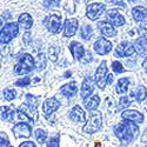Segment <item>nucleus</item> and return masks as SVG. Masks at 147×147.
<instances>
[{"label": "nucleus", "mask_w": 147, "mask_h": 147, "mask_svg": "<svg viewBox=\"0 0 147 147\" xmlns=\"http://www.w3.org/2000/svg\"><path fill=\"white\" fill-rule=\"evenodd\" d=\"M114 132H115V136L118 137V139H120L121 141H124L126 144H129L137 137L139 128L137 126V122L127 120V121H122L121 124L115 126Z\"/></svg>", "instance_id": "f257e3e1"}, {"label": "nucleus", "mask_w": 147, "mask_h": 147, "mask_svg": "<svg viewBox=\"0 0 147 147\" xmlns=\"http://www.w3.org/2000/svg\"><path fill=\"white\" fill-rule=\"evenodd\" d=\"M35 66V60L31 54H21L18 58V63L14 67V73L18 76H26L30 72L33 71Z\"/></svg>", "instance_id": "f03ea898"}, {"label": "nucleus", "mask_w": 147, "mask_h": 147, "mask_svg": "<svg viewBox=\"0 0 147 147\" xmlns=\"http://www.w3.org/2000/svg\"><path fill=\"white\" fill-rule=\"evenodd\" d=\"M19 33V26L17 22H7L5 26H3L0 32V38L3 44H8L13 40Z\"/></svg>", "instance_id": "7ed1b4c3"}, {"label": "nucleus", "mask_w": 147, "mask_h": 147, "mask_svg": "<svg viewBox=\"0 0 147 147\" xmlns=\"http://www.w3.org/2000/svg\"><path fill=\"white\" fill-rule=\"evenodd\" d=\"M101 127V114L100 112H96V111H92L88 121L86 122V125L84 126L82 131L85 133H95L98 129H100Z\"/></svg>", "instance_id": "20e7f679"}, {"label": "nucleus", "mask_w": 147, "mask_h": 147, "mask_svg": "<svg viewBox=\"0 0 147 147\" xmlns=\"http://www.w3.org/2000/svg\"><path fill=\"white\" fill-rule=\"evenodd\" d=\"M42 24L51 33L57 34L60 32V28H61V18L58 14H51L44 19Z\"/></svg>", "instance_id": "39448f33"}, {"label": "nucleus", "mask_w": 147, "mask_h": 147, "mask_svg": "<svg viewBox=\"0 0 147 147\" xmlns=\"http://www.w3.org/2000/svg\"><path fill=\"white\" fill-rule=\"evenodd\" d=\"M107 66H106V61H102L100 64V66L98 67L96 72H95V85L100 90H104L105 86L107 85Z\"/></svg>", "instance_id": "423d86ee"}, {"label": "nucleus", "mask_w": 147, "mask_h": 147, "mask_svg": "<svg viewBox=\"0 0 147 147\" xmlns=\"http://www.w3.org/2000/svg\"><path fill=\"white\" fill-rule=\"evenodd\" d=\"M136 52V47H134L129 41H122L118 45L117 50H115V55L125 58V57H129Z\"/></svg>", "instance_id": "0eeeda50"}, {"label": "nucleus", "mask_w": 147, "mask_h": 147, "mask_svg": "<svg viewBox=\"0 0 147 147\" xmlns=\"http://www.w3.org/2000/svg\"><path fill=\"white\" fill-rule=\"evenodd\" d=\"M32 128L26 122H19L13 127V134L16 138H28L31 136Z\"/></svg>", "instance_id": "6e6552de"}, {"label": "nucleus", "mask_w": 147, "mask_h": 147, "mask_svg": "<svg viewBox=\"0 0 147 147\" xmlns=\"http://www.w3.org/2000/svg\"><path fill=\"white\" fill-rule=\"evenodd\" d=\"M94 51L100 55H105L112 51V44L105 38H100L94 44Z\"/></svg>", "instance_id": "1a4fd4ad"}, {"label": "nucleus", "mask_w": 147, "mask_h": 147, "mask_svg": "<svg viewBox=\"0 0 147 147\" xmlns=\"http://www.w3.org/2000/svg\"><path fill=\"white\" fill-rule=\"evenodd\" d=\"M104 12H105V5L104 4H99V3L91 4L87 7V18H90L91 20H96Z\"/></svg>", "instance_id": "9d476101"}, {"label": "nucleus", "mask_w": 147, "mask_h": 147, "mask_svg": "<svg viewBox=\"0 0 147 147\" xmlns=\"http://www.w3.org/2000/svg\"><path fill=\"white\" fill-rule=\"evenodd\" d=\"M59 107H60V102L55 99V98H50V99L45 100V102L42 105V111H44L45 117L52 115Z\"/></svg>", "instance_id": "9b49d317"}, {"label": "nucleus", "mask_w": 147, "mask_h": 147, "mask_svg": "<svg viewBox=\"0 0 147 147\" xmlns=\"http://www.w3.org/2000/svg\"><path fill=\"white\" fill-rule=\"evenodd\" d=\"M94 91V82H93V79L90 78V77H86L85 80L82 81V85H81V98L85 100L87 99V98L91 96V94L93 93Z\"/></svg>", "instance_id": "f8f14e48"}, {"label": "nucleus", "mask_w": 147, "mask_h": 147, "mask_svg": "<svg viewBox=\"0 0 147 147\" xmlns=\"http://www.w3.org/2000/svg\"><path fill=\"white\" fill-rule=\"evenodd\" d=\"M98 28L105 35V36H115L118 34L117 30L114 28V25H112L109 21H99L98 22Z\"/></svg>", "instance_id": "ddd939ff"}, {"label": "nucleus", "mask_w": 147, "mask_h": 147, "mask_svg": "<svg viewBox=\"0 0 147 147\" xmlns=\"http://www.w3.org/2000/svg\"><path fill=\"white\" fill-rule=\"evenodd\" d=\"M121 117H122V119H124V120L138 122V124L144 122V115L140 112H138V111H134V109H126V111L122 112Z\"/></svg>", "instance_id": "4468645a"}, {"label": "nucleus", "mask_w": 147, "mask_h": 147, "mask_svg": "<svg viewBox=\"0 0 147 147\" xmlns=\"http://www.w3.org/2000/svg\"><path fill=\"white\" fill-rule=\"evenodd\" d=\"M107 19L108 21L112 24V25L119 27V26H122L125 24V19L122 17L117 9H111L107 12Z\"/></svg>", "instance_id": "2eb2a0df"}, {"label": "nucleus", "mask_w": 147, "mask_h": 147, "mask_svg": "<svg viewBox=\"0 0 147 147\" xmlns=\"http://www.w3.org/2000/svg\"><path fill=\"white\" fill-rule=\"evenodd\" d=\"M78 28V20L76 18H71L67 19L65 21V28H64V35L69 38V36H73L77 32Z\"/></svg>", "instance_id": "dca6fc26"}, {"label": "nucleus", "mask_w": 147, "mask_h": 147, "mask_svg": "<svg viewBox=\"0 0 147 147\" xmlns=\"http://www.w3.org/2000/svg\"><path fill=\"white\" fill-rule=\"evenodd\" d=\"M69 51H71L72 55L74 57L76 60H82L84 54L86 53V51H85L84 46H82L80 42H78V41H73V42H71V45H69Z\"/></svg>", "instance_id": "f3484780"}, {"label": "nucleus", "mask_w": 147, "mask_h": 147, "mask_svg": "<svg viewBox=\"0 0 147 147\" xmlns=\"http://www.w3.org/2000/svg\"><path fill=\"white\" fill-rule=\"evenodd\" d=\"M69 118L74 122H85L86 121V117H85V112L80 106H74L69 111Z\"/></svg>", "instance_id": "a211bd4d"}, {"label": "nucleus", "mask_w": 147, "mask_h": 147, "mask_svg": "<svg viewBox=\"0 0 147 147\" xmlns=\"http://www.w3.org/2000/svg\"><path fill=\"white\" fill-rule=\"evenodd\" d=\"M60 92L67 98H72V96H74L78 93V85L74 81L68 82V84L64 85V86L60 88Z\"/></svg>", "instance_id": "6ab92c4d"}, {"label": "nucleus", "mask_w": 147, "mask_h": 147, "mask_svg": "<svg viewBox=\"0 0 147 147\" xmlns=\"http://www.w3.org/2000/svg\"><path fill=\"white\" fill-rule=\"evenodd\" d=\"M84 104H85V107H86L88 111H95L100 104V98H99V95L94 94V95L87 98V99H85Z\"/></svg>", "instance_id": "aec40b11"}, {"label": "nucleus", "mask_w": 147, "mask_h": 147, "mask_svg": "<svg viewBox=\"0 0 147 147\" xmlns=\"http://www.w3.org/2000/svg\"><path fill=\"white\" fill-rule=\"evenodd\" d=\"M146 94H147V90L145 86H142V85H139V86H137L136 88L133 90L132 92V98L134 100H137L138 102H141L145 98H146Z\"/></svg>", "instance_id": "412c9836"}, {"label": "nucleus", "mask_w": 147, "mask_h": 147, "mask_svg": "<svg viewBox=\"0 0 147 147\" xmlns=\"http://www.w3.org/2000/svg\"><path fill=\"white\" fill-rule=\"evenodd\" d=\"M24 105H25V107L31 113L34 114L36 112V106H38V98L28 93L26 94V104H24Z\"/></svg>", "instance_id": "4be33fe9"}, {"label": "nucleus", "mask_w": 147, "mask_h": 147, "mask_svg": "<svg viewBox=\"0 0 147 147\" xmlns=\"http://www.w3.org/2000/svg\"><path fill=\"white\" fill-rule=\"evenodd\" d=\"M18 22H19V25L22 27V28H25V30H30L33 25V19L32 17L28 14V13H24L19 17L18 19Z\"/></svg>", "instance_id": "5701e85b"}, {"label": "nucleus", "mask_w": 147, "mask_h": 147, "mask_svg": "<svg viewBox=\"0 0 147 147\" xmlns=\"http://www.w3.org/2000/svg\"><path fill=\"white\" fill-rule=\"evenodd\" d=\"M132 16L136 21H141L147 17V11L141 6H137L132 9Z\"/></svg>", "instance_id": "b1692460"}, {"label": "nucleus", "mask_w": 147, "mask_h": 147, "mask_svg": "<svg viewBox=\"0 0 147 147\" xmlns=\"http://www.w3.org/2000/svg\"><path fill=\"white\" fill-rule=\"evenodd\" d=\"M134 47H136V51L139 54L147 53V38H145V36H141V38H139L136 41V44H134Z\"/></svg>", "instance_id": "393cba45"}, {"label": "nucleus", "mask_w": 147, "mask_h": 147, "mask_svg": "<svg viewBox=\"0 0 147 147\" xmlns=\"http://www.w3.org/2000/svg\"><path fill=\"white\" fill-rule=\"evenodd\" d=\"M1 119L5 121H12L14 119V109L9 106H1Z\"/></svg>", "instance_id": "a878e982"}, {"label": "nucleus", "mask_w": 147, "mask_h": 147, "mask_svg": "<svg viewBox=\"0 0 147 147\" xmlns=\"http://www.w3.org/2000/svg\"><path fill=\"white\" fill-rule=\"evenodd\" d=\"M128 85H129V80L127 78H121L118 80V84H117V92L119 94H125L127 93V90H128Z\"/></svg>", "instance_id": "bb28decb"}, {"label": "nucleus", "mask_w": 147, "mask_h": 147, "mask_svg": "<svg viewBox=\"0 0 147 147\" xmlns=\"http://www.w3.org/2000/svg\"><path fill=\"white\" fill-rule=\"evenodd\" d=\"M45 66H46V58H45V54H44V53H40L38 57H36V59H35V67H36V69L41 71V69L45 68Z\"/></svg>", "instance_id": "cd10ccee"}, {"label": "nucleus", "mask_w": 147, "mask_h": 147, "mask_svg": "<svg viewBox=\"0 0 147 147\" xmlns=\"http://www.w3.org/2000/svg\"><path fill=\"white\" fill-rule=\"evenodd\" d=\"M34 136H35L36 141L40 142V144H42V142H45L46 139H47V132H46L45 129L39 128V129H36V131L34 132Z\"/></svg>", "instance_id": "c85d7f7f"}, {"label": "nucleus", "mask_w": 147, "mask_h": 147, "mask_svg": "<svg viewBox=\"0 0 147 147\" xmlns=\"http://www.w3.org/2000/svg\"><path fill=\"white\" fill-rule=\"evenodd\" d=\"M3 94H4V98H5L6 100H8V101L13 100L14 98L17 96V92L13 88H6V90H4Z\"/></svg>", "instance_id": "c756f323"}, {"label": "nucleus", "mask_w": 147, "mask_h": 147, "mask_svg": "<svg viewBox=\"0 0 147 147\" xmlns=\"http://www.w3.org/2000/svg\"><path fill=\"white\" fill-rule=\"evenodd\" d=\"M80 34H81V36L84 39H90L91 36H92V34H93V30H92V27L91 26H84L82 28H81V32H80Z\"/></svg>", "instance_id": "7c9ffc66"}, {"label": "nucleus", "mask_w": 147, "mask_h": 147, "mask_svg": "<svg viewBox=\"0 0 147 147\" xmlns=\"http://www.w3.org/2000/svg\"><path fill=\"white\" fill-rule=\"evenodd\" d=\"M131 105V99L129 98H127V96H122L121 99L119 100V108L120 109H125V108H127L128 106Z\"/></svg>", "instance_id": "2f4dec72"}, {"label": "nucleus", "mask_w": 147, "mask_h": 147, "mask_svg": "<svg viewBox=\"0 0 147 147\" xmlns=\"http://www.w3.org/2000/svg\"><path fill=\"white\" fill-rule=\"evenodd\" d=\"M112 69L114 73H117V74H119V73H122L125 71L124 66L121 65V63H119V61H113L112 63Z\"/></svg>", "instance_id": "473e14b6"}, {"label": "nucleus", "mask_w": 147, "mask_h": 147, "mask_svg": "<svg viewBox=\"0 0 147 147\" xmlns=\"http://www.w3.org/2000/svg\"><path fill=\"white\" fill-rule=\"evenodd\" d=\"M30 82H31L30 77H24V78L17 80L16 85H17V86H19V87H26V86H28V85H30Z\"/></svg>", "instance_id": "72a5a7b5"}, {"label": "nucleus", "mask_w": 147, "mask_h": 147, "mask_svg": "<svg viewBox=\"0 0 147 147\" xmlns=\"http://www.w3.org/2000/svg\"><path fill=\"white\" fill-rule=\"evenodd\" d=\"M60 4V0H45V6L48 8H53L59 6Z\"/></svg>", "instance_id": "f704fd0d"}, {"label": "nucleus", "mask_w": 147, "mask_h": 147, "mask_svg": "<svg viewBox=\"0 0 147 147\" xmlns=\"http://www.w3.org/2000/svg\"><path fill=\"white\" fill-rule=\"evenodd\" d=\"M58 52H59V48H58V47H51V48H50V59H51L52 61H57Z\"/></svg>", "instance_id": "c9c22d12"}, {"label": "nucleus", "mask_w": 147, "mask_h": 147, "mask_svg": "<svg viewBox=\"0 0 147 147\" xmlns=\"http://www.w3.org/2000/svg\"><path fill=\"white\" fill-rule=\"evenodd\" d=\"M139 32L142 36H147V20L141 22V25L139 27Z\"/></svg>", "instance_id": "e433bc0d"}, {"label": "nucleus", "mask_w": 147, "mask_h": 147, "mask_svg": "<svg viewBox=\"0 0 147 147\" xmlns=\"http://www.w3.org/2000/svg\"><path fill=\"white\" fill-rule=\"evenodd\" d=\"M1 147H9L8 146V139L4 132L1 133Z\"/></svg>", "instance_id": "4c0bfd02"}, {"label": "nucleus", "mask_w": 147, "mask_h": 147, "mask_svg": "<svg viewBox=\"0 0 147 147\" xmlns=\"http://www.w3.org/2000/svg\"><path fill=\"white\" fill-rule=\"evenodd\" d=\"M47 147H59V139L58 138H52L51 141L48 142Z\"/></svg>", "instance_id": "58836bf2"}, {"label": "nucleus", "mask_w": 147, "mask_h": 147, "mask_svg": "<svg viewBox=\"0 0 147 147\" xmlns=\"http://www.w3.org/2000/svg\"><path fill=\"white\" fill-rule=\"evenodd\" d=\"M19 147H35V144L33 141H25L19 145Z\"/></svg>", "instance_id": "ea45409f"}, {"label": "nucleus", "mask_w": 147, "mask_h": 147, "mask_svg": "<svg viewBox=\"0 0 147 147\" xmlns=\"http://www.w3.org/2000/svg\"><path fill=\"white\" fill-rule=\"evenodd\" d=\"M112 82H113V74L108 73V76H107V84H108V85H111Z\"/></svg>", "instance_id": "a19ab883"}, {"label": "nucleus", "mask_w": 147, "mask_h": 147, "mask_svg": "<svg viewBox=\"0 0 147 147\" xmlns=\"http://www.w3.org/2000/svg\"><path fill=\"white\" fill-rule=\"evenodd\" d=\"M141 141L147 144V128L145 129V132H144V134H142V137H141Z\"/></svg>", "instance_id": "79ce46f5"}, {"label": "nucleus", "mask_w": 147, "mask_h": 147, "mask_svg": "<svg viewBox=\"0 0 147 147\" xmlns=\"http://www.w3.org/2000/svg\"><path fill=\"white\" fill-rule=\"evenodd\" d=\"M113 3H114V4H118V5H120V6H124V3H122L121 0H113Z\"/></svg>", "instance_id": "37998d69"}, {"label": "nucleus", "mask_w": 147, "mask_h": 147, "mask_svg": "<svg viewBox=\"0 0 147 147\" xmlns=\"http://www.w3.org/2000/svg\"><path fill=\"white\" fill-rule=\"evenodd\" d=\"M142 66H144V68H145V71H146V73H147V58L144 60V64H142Z\"/></svg>", "instance_id": "c03bdc74"}, {"label": "nucleus", "mask_w": 147, "mask_h": 147, "mask_svg": "<svg viewBox=\"0 0 147 147\" xmlns=\"http://www.w3.org/2000/svg\"><path fill=\"white\" fill-rule=\"evenodd\" d=\"M129 1H134V0H129Z\"/></svg>", "instance_id": "a18cd8bd"}, {"label": "nucleus", "mask_w": 147, "mask_h": 147, "mask_svg": "<svg viewBox=\"0 0 147 147\" xmlns=\"http://www.w3.org/2000/svg\"><path fill=\"white\" fill-rule=\"evenodd\" d=\"M9 147H12V146H9Z\"/></svg>", "instance_id": "49530a36"}]
</instances>
